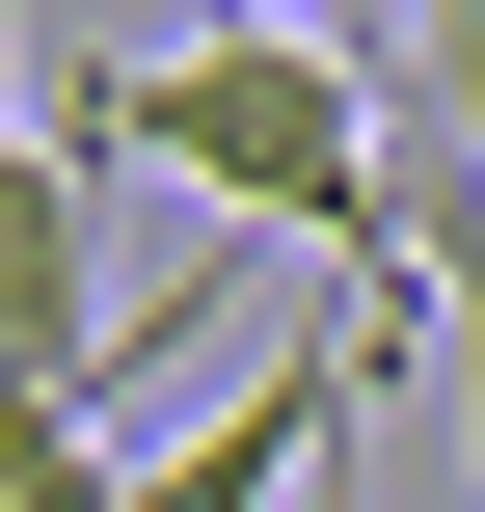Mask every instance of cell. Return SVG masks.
<instances>
[{
  "instance_id": "cell-2",
  "label": "cell",
  "mask_w": 485,
  "mask_h": 512,
  "mask_svg": "<svg viewBox=\"0 0 485 512\" xmlns=\"http://www.w3.org/2000/svg\"><path fill=\"white\" fill-rule=\"evenodd\" d=\"M108 243H81V135L0 81V405H108Z\"/></svg>"
},
{
  "instance_id": "cell-1",
  "label": "cell",
  "mask_w": 485,
  "mask_h": 512,
  "mask_svg": "<svg viewBox=\"0 0 485 512\" xmlns=\"http://www.w3.org/2000/svg\"><path fill=\"white\" fill-rule=\"evenodd\" d=\"M54 135H81V162H162L216 243H324V297L405 270L351 27H81V54H54Z\"/></svg>"
},
{
  "instance_id": "cell-3",
  "label": "cell",
  "mask_w": 485,
  "mask_h": 512,
  "mask_svg": "<svg viewBox=\"0 0 485 512\" xmlns=\"http://www.w3.org/2000/svg\"><path fill=\"white\" fill-rule=\"evenodd\" d=\"M0 512H135V459H108V405H0Z\"/></svg>"
}]
</instances>
